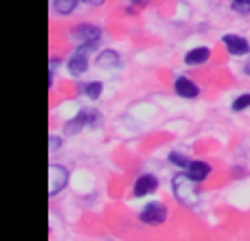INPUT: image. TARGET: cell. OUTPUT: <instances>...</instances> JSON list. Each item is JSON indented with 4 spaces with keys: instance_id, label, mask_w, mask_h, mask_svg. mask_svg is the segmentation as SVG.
Wrapping results in <instances>:
<instances>
[{
    "instance_id": "obj_1",
    "label": "cell",
    "mask_w": 250,
    "mask_h": 241,
    "mask_svg": "<svg viewBox=\"0 0 250 241\" xmlns=\"http://www.w3.org/2000/svg\"><path fill=\"white\" fill-rule=\"evenodd\" d=\"M198 182L189 176L187 171L182 173H176L171 180V189H173V195H176L178 202H182L185 206L189 208H195L200 204V191H198Z\"/></svg>"
},
{
    "instance_id": "obj_2",
    "label": "cell",
    "mask_w": 250,
    "mask_h": 241,
    "mask_svg": "<svg viewBox=\"0 0 250 241\" xmlns=\"http://www.w3.org/2000/svg\"><path fill=\"white\" fill-rule=\"evenodd\" d=\"M99 119H101V114L97 112V110H92V108L79 110V112L64 125L66 136H75V134H79L82 129L90 127V125H97V123H99Z\"/></svg>"
},
{
    "instance_id": "obj_3",
    "label": "cell",
    "mask_w": 250,
    "mask_h": 241,
    "mask_svg": "<svg viewBox=\"0 0 250 241\" xmlns=\"http://www.w3.org/2000/svg\"><path fill=\"white\" fill-rule=\"evenodd\" d=\"M92 46H88V44H79L77 48H75V53L70 55L68 60V73L73 75V77H79V75H83L88 70V53H90Z\"/></svg>"
},
{
    "instance_id": "obj_4",
    "label": "cell",
    "mask_w": 250,
    "mask_h": 241,
    "mask_svg": "<svg viewBox=\"0 0 250 241\" xmlns=\"http://www.w3.org/2000/svg\"><path fill=\"white\" fill-rule=\"evenodd\" d=\"M138 220L147 226H160L165 220H167V208H165V204H160V202L145 204V208L141 211Z\"/></svg>"
},
{
    "instance_id": "obj_5",
    "label": "cell",
    "mask_w": 250,
    "mask_h": 241,
    "mask_svg": "<svg viewBox=\"0 0 250 241\" xmlns=\"http://www.w3.org/2000/svg\"><path fill=\"white\" fill-rule=\"evenodd\" d=\"M70 38H73L77 44L97 46V42H99V38H101V29L99 26H95V24H79V26H75L73 29Z\"/></svg>"
},
{
    "instance_id": "obj_6",
    "label": "cell",
    "mask_w": 250,
    "mask_h": 241,
    "mask_svg": "<svg viewBox=\"0 0 250 241\" xmlns=\"http://www.w3.org/2000/svg\"><path fill=\"white\" fill-rule=\"evenodd\" d=\"M68 184V169L62 164H51L48 167V193L57 195L62 189H66Z\"/></svg>"
},
{
    "instance_id": "obj_7",
    "label": "cell",
    "mask_w": 250,
    "mask_h": 241,
    "mask_svg": "<svg viewBox=\"0 0 250 241\" xmlns=\"http://www.w3.org/2000/svg\"><path fill=\"white\" fill-rule=\"evenodd\" d=\"M222 44H224L226 51H229L230 55H235V57H239V55H248V53H250V44H248V40H246V38H242V35H233V33H229V35H224V38H222Z\"/></svg>"
},
{
    "instance_id": "obj_8",
    "label": "cell",
    "mask_w": 250,
    "mask_h": 241,
    "mask_svg": "<svg viewBox=\"0 0 250 241\" xmlns=\"http://www.w3.org/2000/svg\"><path fill=\"white\" fill-rule=\"evenodd\" d=\"M158 178L151 176V173H143V176L136 178V182H134V195L136 198H145V195L154 193L156 189H158Z\"/></svg>"
},
{
    "instance_id": "obj_9",
    "label": "cell",
    "mask_w": 250,
    "mask_h": 241,
    "mask_svg": "<svg viewBox=\"0 0 250 241\" xmlns=\"http://www.w3.org/2000/svg\"><path fill=\"white\" fill-rule=\"evenodd\" d=\"M173 90H176V95L182 97V99H195V97L200 95L198 83L191 81L189 77H176V81H173Z\"/></svg>"
},
{
    "instance_id": "obj_10",
    "label": "cell",
    "mask_w": 250,
    "mask_h": 241,
    "mask_svg": "<svg viewBox=\"0 0 250 241\" xmlns=\"http://www.w3.org/2000/svg\"><path fill=\"white\" fill-rule=\"evenodd\" d=\"M185 171L189 173V176L193 178L195 182H204L208 176H211V171H213V169H211V164L202 162V160H191V164L185 169Z\"/></svg>"
},
{
    "instance_id": "obj_11",
    "label": "cell",
    "mask_w": 250,
    "mask_h": 241,
    "mask_svg": "<svg viewBox=\"0 0 250 241\" xmlns=\"http://www.w3.org/2000/svg\"><path fill=\"white\" fill-rule=\"evenodd\" d=\"M208 57H211V48L195 46L185 55V64L187 66H200V64H204V61H208Z\"/></svg>"
},
{
    "instance_id": "obj_12",
    "label": "cell",
    "mask_w": 250,
    "mask_h": 241,
    "mask_svg": "<svg viewBox=\"0 0 250 241\" xmlns=\"http://www.w3.org/2000/svg\"><path fill=\"white\" fill-rule=\"evenodd\" d=\"M119 64H121V57H119L117 51L104 48V51L97 55V66H99V68H119Z\"/></svg>"
},
{
    "instance_id": "obj_13",
    "label": "cell",
    "mask_w": 250,
    "mask_h": 241,
    "mask_svg": "<svg viewBox=\"0 0 250 241\" xmlns=\"http://www.w3.org/2000/svg\"><path fill=\"white\" fill-rule=\"evenodd\" d=\"M77 2H79V0H53V7H55L57 13H62V16H68V13L75 11Z\"/></svg>"
},
{
    "instance_id": "obj_14",
    "label": "cell",
    "mask_w": 250,
    "mask_h": 241,
    "mask_svg": "<svg viewBox=\"0 0 250 241\" xmlns=\"http://www.w3.org/2000/svg\"><path fill=\"white\" fill-rule=\"evenodd\" d=\"M101 90H104V83L101 81H90V83H86V86H82V92L86 97H90V99H99Z\"/></svg>"
},
{
    "instance_id": "obj_15",
    "label": "cell",
    "mask_w": 250,
    "mask_h": 241,
    "mask_svg": "<svg viewBox=\"0 0 250 241\" xmlns=\"http://www.w3.org/2000/svg\"><path fill=\"white\" fill-rule=\"evenodd\" d=\"M169 162L176 164V167H180V169H187L191 164V158H189V156H185V154L173 151V154H169Z\"/></svg>"
},
{
    "instance_id": "obj_16",
    "label": "cell",
    "mask_w": 250,
    "mask_h": 241,
    "mask_svg": "<svg viewBox=\"0 0 250 241\" xmlns=\"http://www.w3.org/2000/svg\"><path fill=\"white\" fill-rule=\"evenodd\" d=\"M250 108V92H244L233 101V112H242V110Z\"/></svg>"
},
{
    "instance_id": "obj_17",
    "label": "cell",
    "mask_w": 250,
    "mask_h": 241,
    "mask_svg": "<svg viewBox=\"0 0 250 241\" xmlns=\"http://www.w3.org/2000/svg\"><path fill=\"white\" fill-rule=\"evenodd\" d=\"M230 7H233V11L246 16V13H250V0H230Z\"/></svg>"
},
{
    "instance_id": "obj_18",
    "label": "cell",
    "mask_w": 250,
    "mask_h": 241,
    "mask_svg": "<svg viewBox=\"0 0 250 241\" xmlns=\"http://www.w3.org/2000/svg\"><path fill=\"white\" fill-rule=\"evenodd\" d=\"M60 145H62L60 136H55V134H53V136H51V141H48V147H51V154H55V151L60 149Z\"/></svg>"
},
{
    "instance_id": "obj_19",
    "label": "cell",
    "mask_w": 250,
    "mask_h": 241,
    "mask_svg": "<svg viewBox=\"0 0 250 241\" xmlns=\"http://www.w3.org/2000/svg\"><path fill=\"white\" fill-rule=\"evenodd\" d=\"M86 4H90V7H99V4H104L105 0H83Z\"/></svg>"
},
{
    "instance_id": "obj_20",
    "label": "cell",
    "mask_w": 250,
    "mask_h": 241,
    "mask_svg": "<svg viewBox=\"0 0 250 241\" xmlns=\"http://www.w3.org/2000/svg\"><path fill=\"white\" fill-rule=\"evenodd\" d=\"M132 2H134V4H138V7H145V4L149 2V0H132Z\"/></svg>"
},
{
    "instance_id": "obj_21",
    "label": "cell",
    "mask_w": 250,
    "mask_h": 241,
    "mask_svg": "<svg viewBox=\"0 0 250 241\" xmlns=\"http://www.w3.org/2000/svg\"><path fill=\"white\" fill-rule=\"evenodd\" d=\"M244 73H246V75H248V77H250V57H248V61H246V66H244Z\"/></svg>"
}]
</instances>
